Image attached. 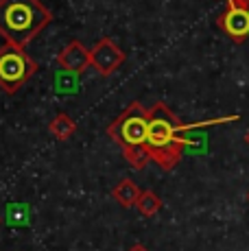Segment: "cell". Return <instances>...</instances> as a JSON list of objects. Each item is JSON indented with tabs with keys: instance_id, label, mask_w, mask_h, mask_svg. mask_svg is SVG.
I'll return each mask as SVG.
<instances>
[{
	"instance_id": "18",
	"label": "cell",
	"mask_w": 249,
	"mask_h": 251,
	"mask_svg": "<svg viewBox=\"0 0 249 251\" xmlns=\"http://www.w3.org/2000/svg\"><path fill=\"white\" fill-rule=\"evenodd\" d=\"M0 223H2V216H0Z\"/></svg>"
},
{
	"instance_id": "17",
	"label": "cell",
	"mask_w": 249,
	"mask_h": 251,
	"mask_svg": "<svg viewBox=\"0 0 249 251\" xmlns=\"http://www.w3.org/2000/svg\"><path fill=\"white\" fill-rule=\"evenodd\" d=\"M247 201H249V192H247Z\"/></svg>"
},
{
	"instance_id": "12",
	"label": "cell",
	"mask_w": 249,
	"mask_h": 251,
	"mask_svg": "<svg viewBox=\"0 0 249 251\" xmlns=\"http://www.w3.org/2000/svg\"><path fill=\"white\" fill-rule=\"evenodd\" d=\"M55 88L61 92V94H75L79 90V81H76V72H68V70H61L57 72V79H55Z\"/></svg>"
},
{
	"instance_id": "7",
	"label": "cell",
	"mask_w": 249,
	"mask_h": 251,
	"mask_svg": "<svg viewBox=\"0 0 249 251\" xmlns=\"http://www.w3.org/2000/svg\"><path fill=\"white\" fill-rule=\"evenodd\" d=\"M57 61H59L61 70H68V72H76V75H81V72L90 66V50L81 44L79 40H73L68 46L64 48V50L59 52Z\"/></svg>"
},
{
	"instance_id": "9",
	"label": "cell",
	"mask_w": 249,
	"mask_h": 251,
	"mask_svg": "<svg viewBox=\"0 0 249 251\" xmlns=\"http://www.w3.org/2000/svg\"><path fill=\"white\" fill-rule=\"evenodd\" d=\"M49 129H50V133L55 136L57 140H68V138H73L75 136V131H76V123L73 118H70L68 114H57L55 118L50 120V125H49Z\"/></svg>"
},
{
	"instance_id": "4",
	"label": "cell",
	"mask_w": 249,
	"mask_h": 251,
	"mask_svg": "<svg viewBox=\"0 0 249 251\" xmlns=\"http://www.w3.org/2000/svg\"><path fill=\"white\" fill-rule=\"evenodd\" d=\"M37 72V61L28 57L25 48L7 42L0 48V88L7 94H16Z\"/></svg>"
},
{
	"instance_id": "3",
	"label": "cell",
	"mask_w": 249,
	"mask_h": 251,
	"mask_svg": "<svg viewBox=\"0 0 249 251\" xmlns=\"http://www.w3.org/2000/svg\"><path fill=\"white\" fill-rule=\"evenodd\" d=\"M149 133V109L133 100L124 112L107 127V136L123 149H136L147 144Z\"/></svg>"
},
{
	"instance_id": "1",
	"label": "cell",
	"mask_w": 249,
	"mask_h": 251,
	"mask_svg": "<svg viewBox=\"0 0 249 251\" xmlns=\"http://www.w3.org/2000/svg\"><path fill=\"white\" fill-rule=\"evenodd\" d=\"M197 125H184L164 100H157L149 109V133H147V151L151 160L162 171H173L179 164L181 153L188 147V138L181 133L186 129H193Z\"/></svg>"
},
{
	"instance_id": "16",
	"label": "cell",
	"mask_w": 249,
	"mask_h": 251,
	"mask_svg": "<svg viewBox=\"0 0 249 251\" xmlns=\"http://www.w3.org/2000/svg\"><path fill=\"white\" fill-rule=\"evenodd\" d=\"M245 142H247V144H249V131H247V133H245Z\"/></svg>"
},
{
	"instance_id": "5",
	"label": "cell",
	"mask_w": 249,
	"mask_h": 251,
	"mask_svg": "<svg viewBox=\"0 0 249 251\" xmlns=\"http://www.w3.org/2000/svg\"><path fill=\"white\" fill-rule=\"evenodd\" d=\"M124 59H127L124 50L118 48L112 37H100L97 44L90 48V66L103 76L114 75L124 64Z\"/></svg>"
},
{
	"instance_id": "6",
	"label": "cell",
	"mask_w": 249,
	"mask_h": 251,
	"mask_svg": "<svg viewBox=\"0 0 249 251\" xmlns=\"http://www.w3.org/2000/svg\"><path fill=\"white\" fill-rule=\"evenodd\" d=\"M219 28L236 44L249 37V7H236V4H227V9L219 16Z\"/></svg>"
},
{
	"instance_id": "13",
	"label": "cell",
	"mask_w": 249,
	"mask_h": 251,
	"mask_svg": "<svg viewBox=\"0 0 249 251\" xmlns=\"http://www.w3.org/2000/svg\"><path fill=\"white\" fill-rule=\"evenodd\" d=\"M9 221H11V225L25 223V221H26V205L9 203Z\"/></svg>"
},
{
	"instance_id": "10",
	"label": "cell",
	"mask_w": 249,
	"mask_h": 251,
	"mask_svg": "<svg viewBox=\"0 0 249 251\" xmlns=\"http://www.w3.org/2000/svg\"><path fill=\"white\" fill-rule=\"evenodd\" d=\"M136 207L145 219H151V216H155L157 212L162 210V199H160V195H155L153 190H142Z\"/></svg>"
},
{
	"instance_id": "15",
	"label": "cell",
	"mask_w": 249,
	"mask_h": 251,
	"mask_svg": "<svg viewBox=\"0 0 249 251\" xmlns=\"http://www.w3.org/2000/svg\"><path fill=\"white\" fill-rule=\"evenodd\" d=\"M129 251H149V249H147L145 245H133V247L129 249Z\"/></svg>"
},
{
	"instance_id": "14",
	"label": "cell",
	"mask_w": 249,
	"mask_h": 251,
	"mask_svg": "<svg viewBox=\"0 0 249 251\" xmlns=\"http://www.w3.org/2000/svg\"><path fill=\"white\" fill-rule=\"evenodd\" d=\"M227 4H236V7H249V0H227Z\"/></svg>"
},
{
	"instance_id": "8",
	"label": "cell",
	"mask_w": 249,
	"mask_h": 251,
	"mask_svg": "<svg viewBox=\"0 0 249 251\" xmlns=\"http://www.w3.org/2000/svg\"><path fill=\"white\" fill-rule=\"evenodd\" d=\"M140 195H142V190L136 186V181H131V179L118 181V186H114V190H112L114 201L123 207H133L138 203V199H140Z\"/></svg>"
},
{
	"instance_id": "11",
	"label": "cell",
	"mask_w": 249,
	"mask_h": 251,
	"mask_svg": "<svg viewBox=\"0 0 249 251\" xmlns=\"http://www.w3.org/2000/svg\"><path fill=\"white\" fill-rule=\"evenodd\" d=\"M123 157L129 162V166L136 168V171H142V168H147V164L153 162L149 151H147V147H136V149H124L123 151Z\"/></svg>"
},
{
	"instance_id": "2",
	"label": "cell",
	"mask_w": 249,
	"mask_h": 251,
	"mask_svg": "<svg viewBox=\"0 0 249 251\" xmlns=\"http://www.w3.org/2000/svg\"><path fill=\"white\" fill-rule=\"evenodd\" d=\"M52 22V13L40 0H0V35L11 44L25 48Z\"/></svg>"
}]
</instances>
